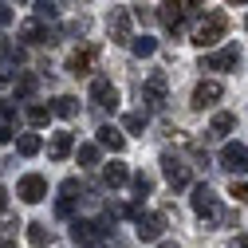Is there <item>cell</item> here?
<instances>
[{
	"mask_svg": "<svg viewBox=\"0 0 248 248\" xmlns=\"http://www.w3.org/2000/svg\"><path fill=\"white\" fill-rule=\"evenodd\" d=\"M201 8H205V0H162L158 20H162V28H166V32L177 40V36L185 32V24L201 16Z\"/></svg>",
	"mask_w": 248,
	"mask_h": 248,
	"instance_id": "obj_1",
	"label": "cell"
},
{
	"mask_svg": "<svg viewBox=\"0 0 248 248\" xmlns=\"http://www.w3.org/2000/svg\"><path fill=\"white\" fill-rule=\"evenodd\" d=\"M229 12H205V20L193 28V44L197 47H213V44H221L225 32H229Z\"/></svg>",
	"mask_w": 248,
	"mask_h": 248,
	"instance_id": "obj_2",
	"label": "cell"
},
{
	"mask_svg": "<svg viewBox=\"0 0 248 248\" xmlns=\"http://www.w3.org/2000/svg\"><path fill=\"white\" fill-rule=\"evenodd\" d=\"M166 91H170V75H166V71H154V75L142 83V103H146L150 110L166 107Z\"/></svg>",
	"mask_w": 248,
	"mask_h": 248,
	"instance_id": "obj_3",
	"label": "cell"
},
{
	"mask_svg": "<svg viewBox=\"0 0 248 248\" xmlns=\"http://www.w3.org/2000/svg\"><path fill=\"white\" fill-rule=\"evenodd\" d=\"M16 197L28 201V205H40V201L47 197V177H44V173H24L20 185H16Z\"/></svg>",
	"mask_w": 248,
	"mask_h": 248,
	"instance_id": "obj_4",
	"label": "cell"
},
{
	"mask_svg": "<svg viewBox=\"0 0 248 248\" xmlns=\"http://www.w3.org/2000/svg\"><path fill=\"white\" fill-rule=\"evenodd\" d=\"M236 63H240V47L229 44V47H221V51L205 55V59H201V71H232Z\"/></svg>",
	"mask_w": 248,
	"mask_h": 248,
	"instance_id": "obj_5",
	"label": "cell"
},
{
	"mask_svg": "<svg viewBox=\"0 0 248 248\" xmlns=\"http://www.w3.org/2000/svg\"><path fill=\"white\" fill-rule=\"evenodd\" d=\"M221 170L225 173H248V146H240V142H229L225 150H221Z\"/></svg>",
	"mask_w": 248,
	"mask_h": 248,
	"instance_id": "obj_6",
	"label": "cell"
},
{
	"mask_svg": "<svg viewBox=\"0 0 248 248\" xmlns=\"http://www.w3.org/2000/svg\"><path fill=\"white\" fill-rule=\"evenodd\" d=\"M130 20H134V12H126V8H110L107 28H110V40H114V44H130V40H134V36H130Z\"/></svg>",
	"mask_w": 248,
	"mask_h": 248,
	"instance_id": "obj_7",
	"label": "cell"
},
{
	"mask_svg": "<svg viewBox=\"0 0 248 248\" xmlns=\"http://www.w3.org/2000/svg\"><path fill=\"white\" fill-rule=\"evenodd\" d=\"M162 173H166V181L173 189H185V185H189V166H185L177 154H162Z\"/></svg>",
	"mask_w": 248,
	"mask_h": 248,
	"instance_id": "obj_8",
	"label": "cell"
},
{
	"mask_svg": "<svg viewBox=\"0 0 248 248\" xmlns=\"http://www.w3.org/2000/svg\"><path fill=\"white\" fill-rule=\"evenodd\" d=\"M193 213L197 217H209V221L221 217V201H217V193L209 189V185H197V189H193Z\"/></svg>",
	"mask_w": 248,
	"mask_h": 248,
	"instance_id": "obj_9",
	"label": "cell"
},
{
	"mask_svg": "<svg viewBox=\"0 0 248 248\" xmlns=\"http://www.w3.org/2000/svg\"><path fill=\"white\" fill-rule=\"evenodd\" d=\"M95 59H99V47H95V44H87V47H75V51L67 55V71H71V75H91Z\"/></svg>",
	"mask_w": 248,
	"mask_h": 248,
	"instance_id": "obj_10",
	"label": "cell"
},
{
	"mask_svg": "<svg viewBox=\"0 0 248 248\" xmlns=\"http://www.w3.org/2000/svg\"><path fill=\"white\" fill-rule=\"evenodd\" d=\"M91 103H95L99 110H114L118 107V91L110 79H91Z\"/></svg>",
	"mask_w": 248,
	"mask_h": 248,
	"instance_id": "obj_11",
	"label": "cell"
},
{
	"mask_svg": "<svg viewBox=\"0 0 248 248\" xmlns=\"http://www.w3.org/2000/svg\"><path fill=\"white\" fill-rule=\"evenodd\" d=\"M221 95H225V87L217 83V79L197 83V87H193V110H205V107H213V103H221Z\"/></svg>",
	"mask_w": 248,
	"mask_h": 248,
	"instance_id": "obj_12",
	"label": "cell"
},
{
	"mask_svg": "<svg viewBox=\"0 0 248 248\" xmlns=\"http://www.w3.org/2000/svg\"><path fill=\"white\" fill-rule=\"evenodd\" d=\"M71 236H75V244H83V248H95L107 232H103L99 221H75V225H71Z\"/></svg>",
	"mask_w": 248,
	"mask_h": 248,
	"instance_id": "obj_13",
	"label": "cell"
},
{
	"mask_svg": "<svg viewBox=\"0 0 248 248\" xmlns=\"http://www.w3.org/2000/svg\"><path fill=\"white\" fill-rule=\"evenodd\" d=\"M20 40L36 47V44H55V40H59V32H47V28H44V20L36 16V20H28V24L20 28Z\"/></svg>",
	"mask_w": 248,
	"mask_h": 248,
	"instance_id": "obj_14",
	"label": "cell"
},
{
	"mask_svg": "<svg viewBox=\"0 0 248 248\" xmlns=\"http://www.w3.org/2000/svg\"><path fill=\"white\" fill-rule=\"evenodd\" d=\"M71 150H75V134H71V130L51 134V142H47V158H51V162H63Z\"/></svg>",
	"mask_w": 248,
	"mask_h": 248,
	"instance_id": "obj_15",
	"label": "cell"
},
{
	"mask_svg": "<svg viewBox=\"0 0 248 248\" xmlns=\"http://www.w3.org/2000/svg\"><path fill=\"white\" fill-rule=\"evenodd\" d=\"M162 229H166V217H138V240L150 244V240H162Z\"/></svg>",
	"mask_w": 248,
	"mask_h": 248,
	"instance_id": "obj_16",
	"label": "cell"
},
{
	"mask_svg": "<svg viewBox=\"0 0 248 248\" xmlns=\"http://www.w3.org/2000/svg\"><path fill=\"white\" fill-rule=\"evenodd\" d=\"M99 146H103V150L122 154V150H126V138H122V130H118V126H99Z\"/></svg>",
	"mask_w": 248,
	"mask_h": 248,
	"instance_id": "obj_17",
	"label": "cell"
},
{
	"mask_svg": "<svg viewBox=\"0 0 248 248\" xmlns=\"http://www.w3.org/2000/svg\"><path fill=\"white\" fill-rule=\"evenodd\" d=\"M126 181H130V173H126V166H122V162L103 166V185H110V189H122Z\"/></svg>",
	"mask_w": 248,
	"mask_h": 248,
	"instance_id": "obj_18",
	"label": "cell"
},
{
	"mask_svg": "<svg viewBox=\"0 0 248 248\" xmlns=\"http://www.w3.org/2000/svg\"><path fill=\"white\" fill-rule=\"evenodd\" d=\"M236 126V114H229V110H221L213 122H209V138H225L229 130Z\"/></svg>",
	"mask_w": 248,
	"mask_h": 248,
	"instance_id": "obj_19",
	"label": "cell"
},
{
	"mask_svg": "<svg viewBox=\"0 0 248 248\" xmlns=\"http://www.w3.org/2000/svg\"><path fill=\"white\" fill-rule=\"evenodd\" d=\"M28 240H32L36 248H44V244L55 240V229H47L44 221H32V225H28Z\"/></svg>",
	"mask_w": 248,
	"mask_h": 248,
	"instance_id": "obj_20",
	"label": "cell"
},
{
	"mask_svg": "<svg viewBox=\"0 0 248 248\" xmlns=\"http://www.w3.org/2000/svg\"><path fill=\"white\" fill-rule=\"evenodd\" d=\"M36 87H40V79H36L32 71H24V75L16 79V103H24V99H32V95H36Z\"/></svg>",
	"mask_w": 248,
	"mask_h": 248,
	"instance_id": "obj_21",
	"label": "cell"
},
{
	"mask_svg": "<svg viewBox=\"0 0 248 248\" xmlns=\"http://www.w3.org/2000/svg\"><path fill=\"white\" fill-rule=\"evenodd\" d=\"M40 150H44L40 134H20V142H16V154H20V158H36Z\"/></svg>",
	"mask_w": 248,
	"mask_h": 248,
	"instance_id": "obj_22",
	"label": "cell"
},
{
	"mask_svg": "<svg viewBox=\"0 0 248 248\" xmlns=\"http://www.w3.org/2000/svg\"><path fill=\"white\" fill-rule=\"evenodd\" d=\"M51 110H55L59 118H75V114H79V99H71V95H59V99L51 103Z\"/></svg>",
	"mask_w": 248,
	"mask_h": 248,
	"instance_id": "obj_23",
	"label": "cell"
},
{
	"mask_svg": "<svg viewBox=\"0 0 248 248\" xmlns=\"http://www.w3.org/2000/svg\"><path fill=\"white\" fill-rule=\"evenodd\" d=\"M55 110L51 107H40V103H32L28 107V122H32V126H47V118H51Z\"/></svg>",
	"mask_w": 248,
	"mask_h": 248,
	"instance_id": "obj_24",
	"label": "cell"
},
{
	"mask_svg": "<svg viewBox=\"0 0 248 248\" xmlns=\"http://www.w3.org/2000/svg\"><path fill=\"white\" fill-rule=\"evenodd\" d=\"M130 47H134V55H142V59L158 51V44H154L150 36H134V40H130Z\"/></svg>",
	"mask_w": 248,
	"mask_h": 248,
	"instance_id": "obj_25",
	"label": "cell"
},
{
	"mask_svg": "<svg viewBox=\"0 0 248 248\" xmlns=\"http://www.w3.org/2000/svg\"><path fill=\"white\" fill-rule=\"evenodd\" d=\"M122 126H126L130 134H142V130H146V114H142V110H130L126 118H122Z\"/></svg>",
	"mask_w": 248,
	"mask_h": 248,
	"instance_id": "obj_26",
	"label": "cell"
},
{
	"mask_svg": "<svg viewBox=\"0 0 248 248\" xmlns=\"http://www.w3.org/2000/svg\"><path fill=\"white\" fill-rule=\"evenodd\" d=\"M36 16L40 20H55L59 16V0H36Z\"/></svg>",
	"mask_w": 248,
	"mask_h": 248,
	"instance_id": "obj_27",
	"label": "cell"
},
{
	"mask_svg": "<svg viewBox=\"0 0 248 248\" xmlns=\"http://www.w3.org/2000/svg\"><path fill=\"white\" fill-rule=\"evenodd\" d=\"M79 162H83V166H99V146H95V142H83V146H79Z\"/></svg>",
	"mask_w": 248,
	"mask_h": 248,
	"instance_id": "obj_28",
	"label": "cell"
},
{
	"mask_svg": "<svg viewBox=\"0 0 248 248\" xmlns=\"http://www.w3.org/2000/svg\"><path fill=\"white\" fill-rule=\"evenodd\" d=\"M87 28H91V20H87V16H79V20H67V24H63V36H83Z\"/></svg>",
	"mask_w": 248,
	"mask_h": 248,
	"instance_id": "obj_29",
	"label": "cell"
},
{
	"mask_svg": "<svg viewBox=\"0 0 248 248\" xmlns=\"http://www.w3.org/2000/svg\"><path fill=\"white\" fill-rule=\"evenodd\" d=\"M130 185H134V193H138V197H146V193L154 189V181H150L146 173H134V177H130Z\"/></svg>",
	"mask_w": 248,
	"mask_h": 248,
	"instance_id": "obj_30",
	"label": "cell"
},
{
	"mask_svg": "<svg viewBox=\"0 0 248 248\" xmlns=\"http://www.w3.org/2000/svg\"><path fill=\"white\" fill-rule=\"evenodd\" d=\"M71 213H75V197H67V193H63V197L55 201V217H71Z\"/></svg>",
	"mask_w": 248,
	"mask_h": 248,
	"instance_id": "obj_31",
	"label": "cell"
},
{
	"mask_svg": "<svg viewBox=\"0 0 248 248\" xmlns=\"http://www.w3.org/2000/svg\"><path fill=\"white\" fill-rule=\"evenodd\" d=\"M232 197H240L248 205V181H232Z\"/></svg>",
	"mask_w": 248,
	"mask_h": 248,
	"instance_id": "obj_32",
	"label": "cell"
},
{
	"mask_svg": "<svg viewBox=\"0 0 248 248\" xmlns=\"http://www.w3.org/2000/svg\"><path fill=\"white\" fill-rule=\"evenodd\" d=\"M59 193H67V197H75V193H79V181H75V177H67L63 185H59Z\"/></svg>",
	"mask_w": 248,
	"mask_h": 248,
	"instance_id": "obj_33",
	"label": "cell"
},
{
	"mask_svg": "<svg viewBox=\"0 0 248 248\" xmlns=\"http://www.w3.org/2000/svg\"><path fill=\"white\" fill-rule=\"evenodd\" d=\"M16 118V107L12 103H0V122H12Z\"/></svg>",
	"mask_w": 248,
	"mask_h": 248,
	"instance_id": "obj_34",
	"label": "cell"
},
{
	"mask_svg": "<svg viewBox=\"0 0 248 248\" xmlns=\"http://www.w3.org/2000/svg\"><path fill=\"white\" fill-rule=\"evenodd\" d=\"M8 24H12V8L0 0V28H8Z\"/></svg>",
	"mask_w": 248,
	"mask_h": 248,
	"instance_id": "obj_35",
	"label": "cell"
},
{
	"mask_svg": "<svg viewBox=\"0 0 248 248\" xmlns=\"http://www.w3.org/2000/svg\"><path fill=\"white\" fill-rule=\"evenodd\" d=\"M8 138H12V126H8V122H0V146H4Z\"/></svg>",
	"mask_w": 248,
	"mask_h": 248,
	"instance_id": "obj_36",
	"label": "cell"
},
{
	"mask_svg": "<svg viewBox=\"0 0 248 248\" xmlns=\"http://www.w3.org/2000/svg\"><path fill=\"white\" fill-rule=\"evenodd\" d=\"M4 209H8V193H4V189H0V213H4Z\"/></svg>",
	"mask_w": 248,
	"mask_h": 248,
	"instance_id": "obj_37",
	"label": "cell"
},
{
	"mask_svg": "<svg viewBox=\"0 0 248 248\" xmlns=\"http://www.w3.org/2000/svg\"><path fill=\"white\" fill-rule=\"evenodd\" d=\"M8 51V40H4V32H0V55H4Z\"/></svg>",
	"mask_w": 248,
	"mask_h": 248,
	"instance_id": "obj_38",
	"label": "cell"
},
{
	"mask_svg": "<svg viewBox=\"0 0 248 248\" xmlns=\"http://www.w3.org/2000/svg\"><path fill=\"white\" fill-rule=\"evenodd\" d=\"M158 248H177V244H173V240H162V244H158Z\"/></svg>",
	"mask_w": 248,
	"mask_h": 248,
	"instance_id": "obj_39",
	"label": "cell"
},
{
	"mask_svg": "<svg viewBox=\"0 0 248 248\" xmlns=\"http://www.w3.org/2000/svg\"><path fill=\"white\" fill-rule=\"evenodd\" d=\"M0 248H16V244H12V240H0Z\"/></svg>",
	"mask_w": 248,
	"mask_h": 248,
	"instance_id": "obj_40",
	"label": "cell"
},
{
	"mask_svg": "<svg viewBox=\"0 0 248 248\" xmlns=\"http://www.w3.org/2000/svg\"><path fill=\"white\" fill-rule=\"evenodd\" d=\"M232 4H248V0H232Z\"/></svg>",
	"mask_w": 248,
	"mask_h": 248,
	"instance_id": "obj_41",
	"label": "cell"
},
{
	"mask_svg": "<svg viewBox=\"0 0 248 248\" xmlns=\"http://www.w3.org/2000/svg\"><path fill=\"white\" fill-rule=\"evenodd\" d=\"M236 248H244V244H236Z\"/></svg>",
	"mask_w": 248,
	"mask_h": 248,
	"instance_id": "obj_42",
	"label": "cell"
},
{
	"mask_svg": "<svg viewBox=\"0 0 248 248\" xmlns=\"http://www.w3.org/2000/svg\"><path fill=\"white\" fill-rule=\"evenodd\" d=\"M244 28H248V20H244Z\"/></svg>",
	"mask_w": 248,
	"mask_h": 248,
	"instance_id": "obj_43",
	"label": "cell"
}]
</instances>
